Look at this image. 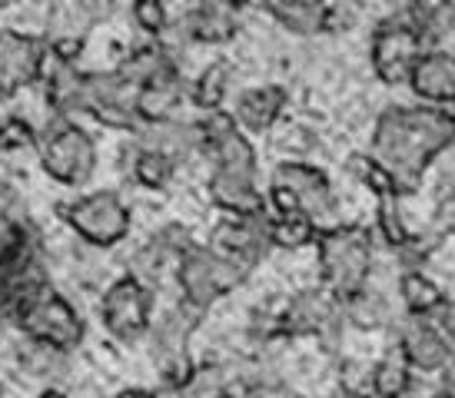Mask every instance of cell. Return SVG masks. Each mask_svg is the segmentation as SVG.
Returning a JSON list of instances; mask_svg holds the SVG:
<instances>
[{
  "instance_id": "6da1fadb",
  "label": "cell",
  "mask_w": 455,
  "mask_h": 398,
  "mask_svg": "<svg viewBox=\"0 0 455 398\" xmlns=\"http://www.w3.org/2000/svg\"><path fill=\"white\" fill-rule=\"evenodd\" d=\"M452 143L455 116L449 110L392 103L376 120L369 160L382 170L395 196H409L422 187L429 163Z\"/></svg>"
},
{
  "instance_id": "7a4b0ae2",
  "label": "cell",
  "mask_w": 455,
  "mask_h": 398,
  "mask_svg": "<svg viewBox=\"0 0 455 398\" xmlns=\"http://www.w3.org/2000/svg\"><path fill=\"white\" fill-rule=\"evenodd\" d=\"M203 130V149L200 156L210 163V199L233 219H256L266 216V193L256 183V149L250 137L240 126L233 123L227 110L203 113L200 120Z\"/></svg>"
},
{
  "instance_id": "3957f363",
  "label": "cell",
  "mask_w": 455,
  "mask_h": 398,
  "mask_svg": "<svg viewBox=\"0 0 455 398\" xmlns=\"http://www.w3.org/2000/svg\"><path fill=\"white\" fill-rule=\"evenodd\" d=\"M269 216L279 219H299L313 229L326 233L339 223V199L332 193L329 176L303 160H283L269 176V193H266Z\"/></svg>"
},
{
  "instance_id": "277c9868",
  "label": "cell",
  "mask_w": 455,
  "mask_h": 398,
  "mask_svg": "<svg viewBox=\"0 0 455 398\" xmlns=\"http://www.w3.org/2000/svg\"><path fill=\"white\" fill-rule=\"evenodd\" d=\"M319 273L323 289L336 302H349L353 296L366 292L369 273H372V243L369 233L359 226H336L316 236Z\"/></svg>"
},
{
  "instance_id": "5b68a950",
  "label": "cell",
  "mask_w": 455,
  "mask_h": 398,
  "mask_svg": "<svg viewBox=\"0 0 455 398\" xmlns=\"http://www.w3.org/2000/svg\"><path fill=\"white\" fill-rule=\"evenodd\" d=\"M11 319L27 336V342H40V346H51L57 352H67V355L84 342V332H87L80 312L51 283L34 286L17 298Z\"/></svg>"
},
{
  "instance_id": "8992f818",
  "label": "cell",
  "mask_w": 455,
  "mask_h": 398,
  "mask_svg": "<svg viewBox=\"0 0 455 398\" xmlns=\"http://www.w3.org/2000/svg\"><path fill=\"white\" fill-rule=\"evenodd\" d=\"M426 50L429 47H426L422 27H419V4H405L399 11H392L389 17H382L372 30V40H369L372 70L389 87L409 84L412 67Z\"/></svg>"
},
{
  "instance_id": "52a82bcc",
  "label": "cell",
  "mask_w": 455,
  "mask_h": 398,
  "mask_svg": "<svg viewBox=\"0 0 455 398\" xmlns=\"http://www.w3.org/2000/svg\"><path fill=\"white\" fill-rule=\"evenodd\" d=\"M40 166L47 170L51 179L64 183V187H84L97 170V143L84 126L74 120L53 116L47 130L37 133Z\"/></svg>"
},
{
  "instance_id": "ba28073f",
  "label": "cell",
  "mask_w": 455,
  "mask_h": 398,
  "mask_svg": "<svg viewBox=\"0 0 455 398\" xmlns=\"http://www.w3.org/2000/svg\"><path fill=\"white\" fill-rule=\"evenodd\" d=\"M246 275H250L246 266L210 246H190L177 262V283L183 289V302H190L203 312L223 296L236 292V286L246 283Z\"/></svg>"
},
{
  "instance_id": "9c48e42d",
  "label": "cell",
  "mask_w": 455,
  "mask_h": 398,
  "mask_svg": "<svg viewBox=\"0 0 455 398\" xmlns=\"http://www.w3.org/2000/svg\"><path fill=\"white\" fill-rule=\"evenodd\" d=\"M60 216L76 236L97 249L124 243L130 233V223H133L127 203L116 196L114 189H97V193L74 199V203L60 206Z\"/></svg>"
},
{
  "instance_id": "30bf717a",
  "label": "cell",
  "mask_w": 455,
  "mask_h": 398,
  "mask_svg": "<svg viewBox=\"0 0 455 398\" xmlns=\"http://www.w3.org/2000/svg\"><path fill=\"white\" fill-rule=\"evenodd\" d=\"M100 315L107 332L116 338V342H140L143 336H150L153 325V289H147L137 279H116L110 283V289L103 292L100 298Z\"/></svg>"
},
{
  "instance_id": "8fae6325",
  "label": "cell",
  "mask_w": 455,
  "mask_h": 398,
  "mask_svg": "<svg viewBox=\"0 0 455 398\" xmlns=\"http://www.w3.org/2000/svg\"><path fill=\"white\" fill-rule=\"evenodd\" d=\"M236 30H240V20L233 4L203 0L190 11H183L177 24H166L160 44L177 53L180 47H190V44H227L236 37Z\"/></svg>"
},
{
  "instance_id": "7c38bea8",
  "label": "cell",
  "mask_w": 455,
  "mask_h": 398,
  "mask_svg": "<svg viewBox=\"0 0 455 398\" xmlns=\"http://www.w3.org/2000/svg\"><path fill=\"white\" fill-rule=\"evenodd\" d=\"M44 70H47V40L20 30H0V103L44 80Z\"/></svg>"
},
{
  "instance_id": "4fadbf2b",
  "label": "cell",
  "mask_w": 455,
  "mask_h": 398,
  "mask_svg": "<svg viewBox=\"0 0 455 398\" xmlns=\"http://www.w3.org/2000/svg\"><path fill=\"white\" fill-rule=\"evenodd\" d=\"M137 90L127 80H120L116 70L107 74H84V113H90L97 123L124 133H137L140 120L133 110Z\"/></svg>"
},
{
  "instance_id": "5bb4252c",
  "label": "cell",
  "mask_w": 455,
  "mask_h": 398,
  "mask_svg": "<svg viewBox=\"0 0 455 398\" xmlns=\"http://www.w3.org/2000/svg\"><path fill=\"white\" fill-rule=\"evenodd\" d=\"M190 233L183 229L180 223H170L164 229H156L143 246L133 252V259H130V279H137L143 283L147 289H153V283H160L164 279V269L166 266H177L183 259V252L190 249Z\"/></svg>"
},
{
  "instance_id": "9a60e30c",
  "label": "cell",
  "mask_w": 455,
  "mask_h": 398,
  "mask_svg": "<svg viewBox=\"0 0 455 398\" xmlns=\"http://www.w3.org/2000/svg\"><path fill=\"white\" fill-rule=\"evenodd\" d=\"M395 348L405 355L409 369H419V372H439L449 359V338L435 329L432 319H422V315H403L399 319Z\"/></svg>"
},
{
  "instance_id": "2e32d148",
  "label": "cell",
  "mask_w": 455,
  "mask_h": 398,
  "mask_svg": "<svg viewBox=\"0 0 455 398\" xmlns=\"http://www.w3.org/2000/svg\"><path fill=\"white\" fill-rule=\"evenodd\" d=\"M203 322V309L190 302H177L173 309H166L156 322L150 325V342H153V359L166 365V362L190 359L187 355V342Z\"/></svg>"
},
{
  "instance_id": "e0dca14e",
  "label": "cell",
  "mask_w": 455,
  "mask_h": 398,
  "mask_svg": "<svg viewBox=\"0 0 455 398\" xmlns=\"http://www.w3.org/2000/svg\"><path fill=\"white\" fill-rule=\"evenodd\" d=\"M216 252H223L229 259H236L240 266H246L253 273V266L263 259L266 252L273 249L269 233H266V216L256 219H227V223L216 226L213 246Z\"/></svg>"
},
{
  "instance_id": "ac0fdd59",
  "label": "cell",
  "mask_w": 455,
  "mask_h": 398,
  "mask_svg": "<svg viewBox=\"0 0 455 398\" xmlns=\"http://www.w3.org/2000/svg\"><path fill=\"white\" fill-rule=\"evenodd\" d=\"M409 87L416 90V97L429 107H452L455 103V53L449 50H426L419 63L412 67Z\"/></svg>"
},
{
  "instance_id": "d6986e66",
  "label": "cell",
  "mask_w": 455,
  "mask_h": 398,
  "mask_svg": "<svg viewBox=\"0 0 455 398\" xmlns=\"http://www.w3.org/2000/svg\"><path fill=\"white\" fill-rule=\"evenodd\" d=\"M133 143L153 153H164L166 160L187 163L190 156H200L203 130L196 120H170V123H143L133 133Z\"/></svg>"
},
{
  "instance_id": "ffe728a7",
  "label": "cell",
  "mask_w": 455,
  "mask_h": 398,
  "mask_svg": "<svg viewBox=\"0 0 455 398\" xmlns=\"http://www.w3.org/2000/svg\"><path fill=\"white\" fill-rule=\"evenodd\" d=\"M187 97H190V87H187V80H183V70H180V67L160 74L156 80H150V84H143V87L137 90V100H133V110H137L140 126L143 123H170V120H177L180 103H183Z\"/></svg>"
},
{
  "instance_id": "44dd1931",
  "label": "cell",
  "mask_w": 455,
  "mask_h": 398,
  "mask_svg": "<svg viewBox=\"0 0 455 398\" xmlns=\"http://www.w3.org/2000/svg\"><path fill=\"white\" fill-rule=\"evenodd\" d=\"M286 100H290V93L279 84H263V87L243 90L229 116L246 133H266L279 120V113L286 110Z\"/></svg>"
},
{
  "instance_id": "7402d4cb",
  "label": "cell",
  "mask_w": 455,
  "mask_h": 398,
  "mask_svg": "<svg viewBox=\"0 0 455 398\" xmlns=\"http://www.w3.org/2000/svg\"><path fill=\"white\" fill-rule=\"evenodd\" d=\"M44 90H47V103L57 116L70 120L74 113H84V74L76 70V63L51 60V53H47Z\"/></svg>"
},
{
  "instance_id": "603a6c76",
  "label": "cell",
  "mask_w": 455,
  "mask_h": 398,
  "mask_svg": "<svg viewBox=\"0 0 455 398\" xmlns=\"http://www.w3.org/2000/svg\"><path fill=\"white\" fill-rule=\"evenodd\" d=\"M266 11H269V17H273L283 30L299 34V37L323 34V30L332 24V7L316 4V0H269Z\"/></svg>"
},
{
  "instance_id": "cb8c5ba5",
  "label": "cell",
  "mask_w": 455,
  "mask_h": 398,
  "mask_svg": "<svg viewBox=\"0 0 455 398\" xmlns=\"http://www.w3.org/2000/svg\"><path fill=\"white\" fill-rule=\"evenodd\" d=\"M173 67H180L177 53L170 47H164L160 40H153V44H143V47L130 50L127 57L116 63V76L127 80L133 90H140L143 84H150V80H156L160 74L173 70Z\"/></svg>"
},
{
  "instance_id": "d4e9b609",
  "label": "cell",
  "mask_w": 455,
  "mask_h": 398,
  "mask_svg": "<svg viewBox=\"0 0 455 398\" xmlns=\"http://www.w3.org/2000/svg\"><path fill=\"white\" fill-rule=\"evenodd\" d=\"M124 170L143 189H166L173 183V176H177V163L166 160L164 153H153V149H143L137 143H127L124 147Z\"/></svg>"
},
{
  "instance_id": "484cf974",
  "label": "cell",
  "mask_w": 455,
  "mask_h": 398,
  "mask_svg": "<svg viewBox=\"0 0 455 398\" xmlns=\"http://www.w3.org/2000/svg\"><path fill=\"white\" fill-rule=\"evenodd\" d=\"M412 388V369L399 348L392 346L372 369H369V395L372 398H405Z\"/></svg>"
},
{
  "instance_id": "4316f807",
  "label": "cell",
  "mask_w": 455,
  "mask_h": 398,
  "mask_svg": "<svg viewBox=\"0 0 455 398\" xmlns=\"http://www.w3.org/2000/svg\"><path fill=\"white\" fill-rule=\"evenodd\" d=\"M229 80H233L229 63H210V67H206V70L193 80L190 103H193V107H200L203 113L223 110V100L229 97V87H233Z\"/></svg>"
},
{
  "instance_id": "83f0119b",
  "label": "cell",
  "mask_w": 455,
  "mask_h": 398,
  "mask_svg": "<svg viewBox=\"0 0 455 398\" xmlns=\"http://www.w3.org/2000/svg\"><path fill=\"white\" fill-rule=\"evenodd\" d=\"M399 296H403L405 315H422V319H429L432 312L445 302V292L426 273L399 275Z\"/></svg>"
},
{
  "instance_id": "f1b7e54d",
  "label": "cell",
  "mask_w": 455,
  "mask_h": 398,
  "mask_svg": "<svg viewBox=\"0 0 455 398\" xmlns=\"http://www.w3.org/2000/svg\"><path fill=\"white\" fill-rule=\"evenodd\" d=\"M17 362H20V369H24L27 375H34L40 382H51V388L57 378L67 375V352H57V348L40 346V342H27V346L20 348Z\"/></svg>"
},
{
  "instance_id": "f546056e",
  "label": "cell",
  "mask_w": 455,
  "mask_h": 398,
  "mask_svg": "<svg viewBox=\"0 0 455 398\" xmlns=\"http://www.w3.org/2000/svg\"><path fill=\"white\" fill-rule=\"evenodd\" d=\"M342 309H346V322L355 325V329H369V332H376V329H386L392 325V312H389V302L376 292H359L353 296L349 302H342Z\"/></svg>"
},
{
  "instance_id": "4dcf8cb0",
  "label": "cell",
  "mask_w": 455,
  "mask_h": 398,
  "mask_svg": "<svg viewBox=\"0 0 455 398\" xmlns=\"http://www.w3.org/2000/svg\"><path fill=\"white\" fill-rule=\"evenodd\" d=\"M266 233H269V243L273 249H299L316 243V229L309 223H299V219H279V216H269L266 212Z\"/></svg>"
},
{
  "instance_id": "1f68e13d",
  "label": "cell",
  "mask_w": 455,
  "mask_h": 398,
  "mask_svg": "<svg viewBox=\"0 0 455 398\" xmlns=\"http://www.w3.org/2000/svg\"><path fill=\"white\" fill-rule=\"evenodd\" d=\"M376 229H379V236L392 246V252L403 249L405 243L412 239V233L405 229L403 216H399V199L395 196H379V206H376Z\"/></svg>"
},
{
  "instance_id": "d6a6232c",
  "label": "cell",
  "mask_w": 455,
  "mask_h": 398,
  "mask_svg": "<svg viewBox=\"0 0 455 398\" xmlns=\"http://www.w3.org/2000/svg\"><path fill=\"white\" fill-rule=\"evenodd\" d=\"M37 147V130L20 120V116H7L0 120V153H20V149Z\"/></svg>"
},
{
  "instance_id": "836d02e7",
  "label": "cell",
  "mask_w": 455,
  "mask_h": 398,
  "mask_svg": "<svg viewBox=\"0 0 455 398\" xmlns=\"http://www.w3.org/2000/svg\"><path fill=\"white\" fill-rule=\"evenodd\" d=\"M133 20H137V27H143L147 34H153V37L160 40L166 24H170V13L156 0H140V4H133Z\"/></svg>"
},
{
  "instance_id": "e575fe53",
  "label": "cell",
  "mask_w": 455,
  "mask_h": 398,
  "mask_svg": "<svg viewBox=\"0 0 455 398\" xmlns=\"http://www.w3.org/2000/svg\"><path fill=\"white\" fill-rule=\"evenodd\" d=\"M439 378H443V388H439V392L455 398V342H449V359H445V365L439 369Z\"/></svg>"
},
{
  "instance_id": "d590c367",
  "label": "cell",
  "mask_w": 455,
  "mask_h": 398,
  "mask_svg": "<svg viewBox=\"0 0 455 398\" xmlns=\"http://www.w3.org/2000/svg\"><path fill=\"white\" fill-rule=\"evenodd\" d=\"M114 398H156L153 392H143V388H130V392H120V395Z\"/></svg>"
},
{
  "instance_id": "8d00e7d4",
  "label": "cell",
  "mask_w": 455,
  "mask_h": 398,
  "mask_svg": "<svg viewBox=\"0 0 455 398\" xmlns=\"http://www.w3.org/2000/svg\"><path fill=\"white\" fill-rule=\"evenodd\" d=\"M40 398H67V395L60 392V388H44V392H40Z\"/></svg>"
},
{
  "instance_id": "74e56055",
  "label": "cell",
  "mask_w": 455,
  "mask_h": 398,
  "mask_svg": "<svg viewBox=\"0 0 455 398\" xmlns=\"http://www.w3.org/2000/svg\"><path fill=\"white\" fill-rule=\"evenodd\" d=\"M429 398H452V395H445V392H435V395H429Z\"/></svg>"
},
{
  "instance_id": "f35d334b",
  "label": "cell",
  "mask_w": 455,
  "mask_h": 398,
  "mask_svg": "<svg viewBox=\"0 0 455 398\" xmlns=\"http://www.w3.org/2000/svg\"><path fill=\"white\" fill-rule=\"evenodd\" d=\"M452 210H455V203H452ZM449 229L455 233V212H452V223H449Z\"/></svg>"
}]
</instances>
